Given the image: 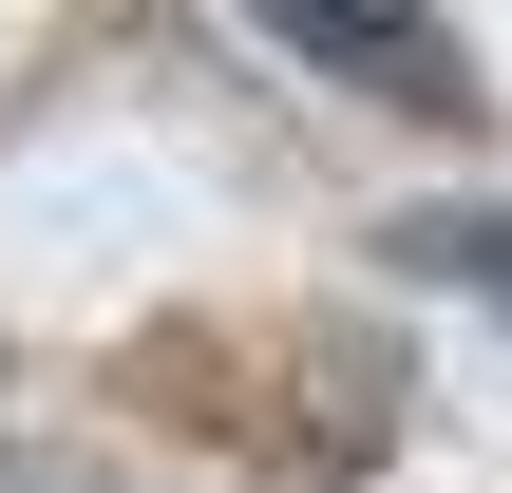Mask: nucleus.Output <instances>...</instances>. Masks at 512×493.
Wrapping results in <instances>:
<instances>
[{"label": "nucleus", "instance_id": "1", "mask_svg": "<svg viewBox=\"0 0 512 493\" xmlns=\"http://www.w3.org/2000/svg\"><path fill=\"white\" fill-rule=\"evenodd\" d=\"M247 19H285L304 57H342L361 95H399V114H475V57L418 19V0H247Z\"/></svg>", "mask_w": 512, "mask_h": 493}, {"label": "nucleus", "instance_id": "2", "mask_svg": "<svg viewBox=\"0 0 512 493\" xmlns=\"http://www.w3.org/2000/svg\"><path fill=\"white\" fill-rule=\"evenodd\" d=\"M437 285H475V304H512V209H437V228H399Z\"/></svg>", "mask_w": 512, "mask_h": 493}]
</instances>
